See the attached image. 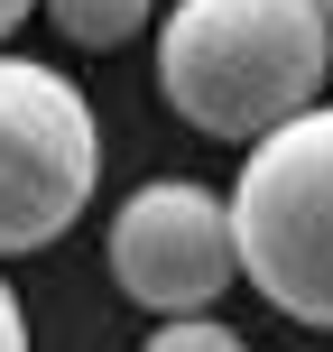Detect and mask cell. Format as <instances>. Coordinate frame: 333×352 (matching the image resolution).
<instances>
[{
	"instance_id": "obj_7",
	"label": "cell",
	"mask_w": 333,
	"mask_h": 352,
	"mask_svg": "<svg viewBox=\"0 0 333 352\" xmlns=\"http://www.w3.org/2000/svg\"><path fill=\"white\" fill-rule=\"evenodd\" d=\"M0 352H28V316H19V297H10V278H0Z\"/></svg>"
},
{
	"instance_id": "obj_3",
	"label": "cell",
	"mask_w": 333,
	"mask_h": 352,
	"mask_svg": "<svg viewBox=\"0 0 333 352\" xmlns=\"http://www.w3.org/2000/svg\"><path fill=\"white\" fill-rule=\"evenodd\" d=\"M102 186V130L74 74L0 47V260L47 250Z\"/></svg>"
},
{
	"instance_id": "obj_4",
	"label": "cell",
	"mask_w": 333,
	"mask_h": 352,
	"mask_svg": "<svg viewBox=\"0 0 333 352\" xmlns=\"http://www.w3.org/2000/svg\"><path fill=\"white\" fill-rule=\"evenodd\" d=\"M111 278L148 316H213V297L241 278L231 195H204L194 176H148L111 213Z\"/></svg>"
},
{
	"instance_id": "obj_9",
	"label": "cell",
	"mask_w": 333,
	"mask_h": 352,
	"mask_svg": "<svg viewBox=\"0 0 333 352\" xmlns=\"http://www.w3.org/2000/svg\"><path fill=\"white\" fill-rule=\"evenodd\" d=\"M324 19H333V0H324Z\"/></svg>"
},
{
	"instance_id": "obj_5",
	"label": "cell",
	"mask_w": 333,
	"mask_h": 352,
	"mask_svg": "<svg viewBox=\"0 0 333 352\" xmlns=\"http://www.w3.org/2000/svg\"><path fill=\"white\" fill-rule=\"evenodd\" d=\"M37 10H47V28L65 37V47L111 56V47H130V37H148L158 0H37Z\"/></svg>"
},
{
	"instance_id": "obj_8",
	"label": "cell",
	"mask_w": 333,
	"mask_h": 352,
	"mask_svg": "<svg viewBox=\"0 0 333 352\" xmlns=\"http://www.w3.org/2000/svg\"><path fill=\"white\" fill-rule=\"evenodd\" d=\"M28 10H37V0H0V37H10V28H19Z\"/></svg>"
},
{
	"instance_id": "obj_2",
	"label": "cell",
	"mask_w": 333,
	"mask_h": 352,
	"mask_svg": "<svg viewBox=\"0 0 333 352\" xmlns=\"http://www.w3.org/2000/svg\"><path fill=\"white\" fill-rule=\"evenodd\" d=\"M231 241L241 278L287 324L333 334V102H306L250 140L231 176Z\"/></svg>"
},
{
	"instance_id": "obj_6",
	"label": "cell",
	"mask_w": 333,
	"mask_h": 352,
	"mask_svg": "<svg viewBox=\"0 0 333 352\" xmlns=\"http://www.w3.org/2000/svg\"><path fill=\"white\" fill-rule=\"evenodd\" d=\"M139 352H250V343L231 334V324H213V316H167Z\"/></svg>"
},
{
	"instance_id": "obj_1",
	"label": "cell",
	"mask_w": 333,
	"mask_h": 352,
	"mask_svg": "<svg viewBox=\"0 0 333 352\" xmlns=\"http://www.w3.org/2000/svg\"><path fill=\"white\" fill-rule=\"evenodd\" d=\"M333 19L324 0H176L158 19V93L185 130L250 148L287 111L324 102Z\"/></svg>"
}]
</instances>
